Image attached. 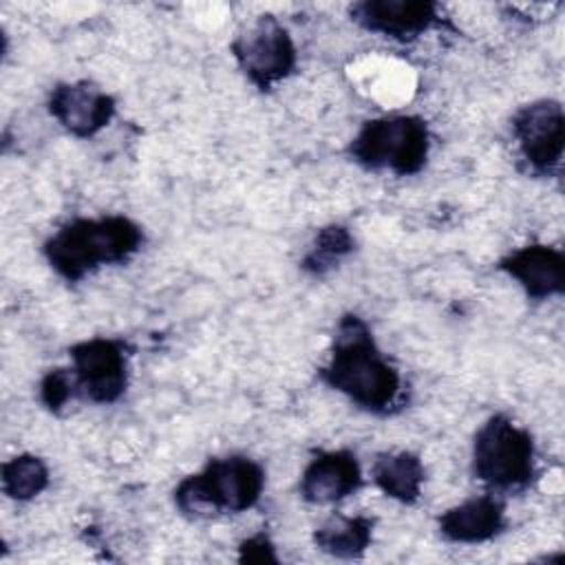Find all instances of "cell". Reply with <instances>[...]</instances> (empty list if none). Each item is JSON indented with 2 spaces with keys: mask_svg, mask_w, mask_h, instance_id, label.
Returning <instances> with one entry per match:
<instances>
[{
  "mask_svg": "<svg viewBox=\"0 0 565 565\" xmlns=\"http://www.w3.org/2000/svg\"><path fill=\"white\" fill-rule=\"evenodd\" d=\"M355 249V238L344 225L320 227L309 252L300 260V269L313 278L327 276Z\"/></svg>",
  "mask_w": 565,
  "mask_h": 565,
  "instance_id": "2e32d148",
  "label": "cell"
},
{
  "mask_svg": "<svg viewBox=\"0 0 565 565\" xmlns=\"http://www.w3.org/2000/svg\"><path fill=\"white\" fill-rule=\"evenodd\" d=\"M143 245V230L124 214L73 218L51 234L42 254L66 282H79L104 265L130 260Z\"/></svg>",
  "mask_w": 565,
  "mask_h": 565,
  "instance_id": "7a4b0ae2",
  "label": "cell"
},
{
  "mask_svg": "<svg viewBox=\"0 0 565 565\" xmlns=\"http://www.w3.org/2000/svg\"><path fill=\"white\" fill-rule=\"evenodd\" d=\"M371 477H373V483L388 499L411 505L422 497L426 470L422 459L415 452L397 450V452L377 455L371 468Z\"/></svg>",
  "mask_w": 565,
  "mask_h": 565,
  "instance_id": "5bb4252c",
  "label": "cell"
},
{
  "mask_svg": "<svg viewBox=\"0 0 565 565\" xmlns=\"http://www.w3.org/2000/svg\"><path fill=\"white\" fill-rule=\"evenodd\" d=\"M472 475L499 492H521L536 477L534 439L508 415L488 417L472 439Z\"/></svg>",
  "mask_w": 565,
  "mask_h": 565,
  "instance_id": "277c9868",
  "label": "cell"
},
{
  "mask_svg": "<svg viewBox=\"0 0 565 565\" xmlns=\"http://www.w3.org/2000/svg\"><path fill=\"white\" fill-rule=\"evenodd\" d=\"M362 486V470L351 450L318 452L302 470L298 490L307 503L327 505L347 499Z\"/></svg>",
  "mask_w": 565,
  "mask_h": 565,
  "instance_id": "7c38bea8",
  "label": "cell"
},
{
  "mask_svg": "<svg viewBox=\"0 0 565 565\" xmlns=\"http://www.w3.org/2000/svg\"><path fill=\"white\" fill-rule=\"evenodd\" d=\"M265 488V470L245 455L214 457L174 488V505L188 519L241 514L254 508Z\"/></svg>",
  "mask_w": 565,
  "mask_h": 565,
  "instance_id": "3957f363",
  "label": "cell"
},
{
  "mask_svg": "<svg viewBox=\"0 0 565 565\" xmlns=\"http://www.w3.org/2000/svg\"><path fill=\"white\" fill-rule=\"evenodd\" d=\"M430 132L422 117L391 115L362 124L347 152L364 170H388L397 177L417 174L428 159Z\"/></svg>",
  "mask_w": 565,
  "mask_h": 565,
  "instance_id": "5b68a950",
  "label": "cell"
},
{
  "mask_svg": "<svg viewBox=\"0 0 565 565\" xmlns=\"http://www.w3.org/2000/svg\"><path fill=\"white\" fill-rule=\"evenodd\" d=\"M49 113L73 137L88 139L115 117V97L93 82H62L49 95Z\"/></svg>",
  "mask_w": 565,
  "mask_h": 565,
  "instance_id": "30bf717a",
  "label": "cell"
},
{
  "mask_svg": "<svg viewBox=\"0 0 565 565\" xmlns=\"http://www.w3.org/2000/svg\"><path fill=\"white\" fill-rule=\"evenodd\" d=\"M373 527L375 519L371 516H344L335 512L313 530V543L329 556L360 558L373 541Z\"/></svg>",
  "mask_w": 565,
  "mask_h": 565,
  "instance_id": "9a60e30c",
  "label": "cell"
},
{
  "mask_svg": "<svg viewBox=\"0 0 565 565\" xmlns=\"http://www.w3.org/2000/svg\"><path fill=\"white\" fill-rule=\"evenodd\" d=\"M349 15L364 31L397 42H411L441 24L439 7L430 0H362L351 4Z\"/></svg>",
  "mask_w": 565,
  "mask_h": 565,
  "instance_id": "9c48e42d",
  "label": "cell"
},
{
  "mask_svg": "<svg viewBox=\"0 0 565 565\" xmlns=\"http://www.w3.org/2000/svg\"><path fill=\"white\" fill-rule=\"evenodd\" d=\"M499 269L514 278L532 300L565 291V256L558 247L541 243L519 247L499 260Z\"/></svg>",
  "mask_w": 565,
  "mask_h": 565,
  "instance_id": "8fae6325",
  "label": "cell"
},
{
  "mask_svg": "<svg viewBox=\"0 0 565 565\" xmlns=\"http://www.w3.org/2000/svg\"><path fill=\"white\" fill-rule=\"evenodd\" d=\"M512 135L527 168L539 177H552L561 168L565 148V117L556 99H536L512 117Z\"/></svg>",
  "mask_w": 565,
  "mask_h": 565,
  "instance_id": "ba28073f",
  "label": "cell"
},
{
  "mask_svg": "<svg viewBox=\"0 0 565 565\" xmlns=\"http://www.w3.org/2000/svg\"><path fill=\"white\" fill-rule=\"evenodd\" d=\"M318 377L373 415H393L406 404L399 371L384 358L373 331L355 313L340 318L329 362L318 369Z\"/></svg>",
  "mask_w": 565,
  "mask_h": 565,
  "instance_id": "6da1fadb",
  "label": "cell"
},
{
  "mask_svg": "<svg viewBox=\"0 0 565 565\" xmlns=\"http://www.w3.org/2000/svg\"><path fill=\"white\" fill-rule=\"evenodd\" d=\"M230 51L243 75L263 93L289 77L298 62L289 31L274 15H260L230 44Z\"/></svg>",
  "mask_w": 565,
  "mask_h": 565,
  "instance_id": "8992f818",
  "label": "cell"
},
{
  "mask_svg": "<svg viewBox=\"0 0 565 565\" xmlns=\"http://www.w3.org/2000/svg\"><path fill=\"white\" fill-rule=\"evenodd\" d=\"M505 527V505L492 494L472 497L437 519L439 534L450 543H486Z\"/></svg>",
  "mask_w": 565,
  "mask_h": 565,
  "instance_id": "4fadbf2b",
  "label": "cell"
},
{
  "mask_svg": "<svg viewBox=\"0 0 565 565\" xmlns=\"http://www.w3.org/2000/svg\"><path fill=\"white\" fill-rule=\"evenodd\" d=\"M79 395L115 404L128 386V344L119 338H88L68 349Z\"/></svg>",
  "mask_w": 565,
  "mask_h": 565,
  "instance_id": "52a82bcc",
  "label": "cell"
},
{
  "mask_svg": "<svg viewBox=\"0 0 565 565\" xmlns=\"http://www.w3.org/2000/svg\"><path fill=\"white\" fill-rule=\"evenodd\" d=\"M49 486V468L38 455H15L2 463V492L13 501H31Z\"/></svg>",
  "mask_w": 565,
  "mask_h": 565,
  "instance_id": "e0dca14e",
  "label": "cell"
},
{
  "mask_svg": "<svg viewBox=\"0 0 565 565\" xmlns=\"http://www.w3.org/2000/svg\"><path fill=\"white\" fill-rule=\"evenodd\" d=\"M238 561L241 563H278V556L271 539L265 532H258L238 545Z\"/></svg>",
  "mask_w": 565,
  "mask_h": 565,
  "instance_id": "d6986e66",
  "label": "cell"
},
{
  "mask_svg": "<svg viewBox=\"0 0 565 565\" xmlns=\"http://www.w3.org/2000/svg\"><path fill=\"white\" fill-rule=\"evenodd\" d=\"M75 395H79V388H77L73 369H64V366L51 369L40 382V399L51 413H62V408Z\"/></svg>",
  "mask_w": 565,
  "mask_h": 565,
  "instance_id": "ac0fdd59",
  "label": "cell"
}]
</instances>
